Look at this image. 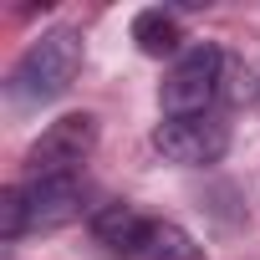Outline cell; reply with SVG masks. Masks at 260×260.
<instances>
[{
    "instance_id": "cell-2",
    "label": "cell",
    "mask_w": 260,
    "mask_h": 260,
    "mask_svg": "<svg viewBox=\"0 0 260 260\" xmlns=\"http://www.w3.org/2000/svg\"><path fill=\"white\" fill-rule=\"evenodd\" d=\"M77 72H82V36L56 26V31H46L41 41H31L21 51L6 87H11V97L21 107H41V102H56L77 82Z\"/></svg>"
},
{
    "instance_id": "cell-5",
    "label": "cell",
    "mask_w": 260,
    "mask_h": 260,
    "mask_svg": "<svg viewBox=\"0 0 260 260\" xmlns=\"http://www.w3.org/2000/svg\"><path fill=\"white\" fill-rule=\"evenodd\" d=\"M153 148L179 169H209L230 153V122L219 112L204 117H164L153 127Z\"/></svg>"
},
{
    "instance_id": "cell-6",
    "label": "cell",
    "mask_w": 260,
    "mask_h": 260,
    "mask_svg": "<svg viewBox=\"0 0 260 260\" xmlns=\"http://www.w3.org/2000/svg\"><path fill=\"white\" fill-rule=\"evenodd\" d=\"M148 219H153V214H143L138 204L112 199V204H102V209L92 214V235H97V245H102L107 255H117V260H133V255H138V245H143V230H148Z\"/></svg>"
},
{
    "instance_id": "cell-7",
    "label": "cell",
    "mask_w": 260,
    "mask_h": 260,
    "mask_svg": "<svg viewBox=\"0 0 260 260\" xmlns=\"http://www.w3.org/2000/svg\"><path fill=\"white\" fill-rule=\"evenodd\" d=\"M133 260H204V245L174 219H148L143 245H138Z\"/></svg>"
},
{
    "instance_id": "cell-1",
    "label": "cell",
    "mask_w": 260,
    "mask_h": 260,
    "mask_svg": "<svg viewBox=\"0 0 260 260\" xmlns=\"http://www.w3.org/2000/svg\"><path fill=\"white\" fill-rule=\"evenodd\" d=\"M82 209H87L82 179H21L0 194V235L6 240H21L36 230L46 235L82 219Z\"/></svg>"
},
{
    "instance_id": "cell-4",
    "label": "cell",
    "mask_w": 260,
    "mask_h": 260,
    "mask_svg": "<svg viewBox=\"0 0 260 260\" xmlns=\"http://www.w3.org/2000/svg\"><path fill=\"white\" fill-rule=\"evenodd\" d=\"M97 148V117L92 112H67L26 153V179H82V164Z\"/></svg>"
},
{
    "instance_id": "cell-9",
    "label": "cell",
    "mask_w": 260,
    "mask_h": 260,
    "mask_svg": "<svg viewBox=\"0 0 260 260\" xmlns=\"http://www.w3.org/2000/svg\"><path fill=\"white\" fill-rule=\"evenodd\" d=\"M219 102H224V107H255V102H260V77H255V67L240 61V56H230V51H224V72H219Z\"/></svg>"
},
{
    "instance_id": "cell-3",
    "label": "cell",
    "mask_w": 260,
    "mask_h": 260,
    "mask_svg": "<svg viewBox=\"0 0 260 260\" xmlns=\"http://www.w3.org/2000/svg\"><path fill=\"white\" fill-rule=\"evenodd\" d=\"M219 72H224V51L219 46L199 41V46L179 51V61L169 67V77L158 87L164 117H204L219 102Z\"/></svg>"
},
{
    "instance_id": "cell-8",
    "label": "cell",
    "mask_w": 260,
    "mask_h": 260,
    "mask_svg": "<svg viewBox=\"0 0 260 260\" xmlns=\"http://www.w3.org/2000/svg\"><path fill=\"white\" fill-rule=\"evenodd\" d=\"M133 41L143 56H174L179 51V11H164V6H148L133 16Z\"/></svg>"
}]
</instances>
